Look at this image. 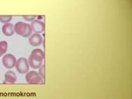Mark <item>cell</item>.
<instances>
[{"mask_svg": "<svg viewBox=\"0 0 132 99\" xmlns=\"http://www.w3.org/2000/svg\"><path fill=\"white\" fill-rule=\"evenodd\" d=\"M37 75H39V73L37 72H35V71H29V72H27V74H26V81L28 83H31V81L34 78H35Z\"/></svg>", "mask_w": 132, "mask_h": 99, "instance_id": "obj_10", "label": "cell"}, {"mask_svg": "<svg viewBox=\"0 0 132 99\" xmlns=\"http://www.w3.org/2000/svg\"><path fill=\"white\" fill-rule=\"evenodd\" d=\"M29 44L32 46H39L43 43V38L40 34L34 33L29 38Z\"/></svg>", "mask_w": 132, "mask_h": 99, "instance_id": "obj_5", "label": "cell"}, {"mask_svg": "<svg viewBox=\"0 0 132 99\" xmlns=\"http://www.w3.org/2000/svg\"><path fill=\"white\" fill-rule=\"evenodd\" d=\"M2 31L4 36H11L15 33L14 32V28L13 25L12 23H6L3 24V26L2 27Z\"/></svg>", "mask_w": 132, "mask_h": 99, "instance_id": "obj_6", "label": "cell"}, {"mask_svg": "<svg viewBox=\"0 0 132 99\" xmlns=\"http://www.w3.org/2000/svg\"><path fill=\"white\" fill-rule=\"evenodd\" d=\"M17 81V75L13 71H8L4 74V82L3 83H14Z\"/></svg>", "mask_w": 132, "mask_h": 99, "instance_id": "obj_8", "label": "cell"}, {"mask_svg": "<svg viewBox=\"0 0 132 99\" xmlns=\"http://www.w3.org/2000/svg\"><path fill=\"white\" fill-rule=\"evenodd\" d=\"M13 28H14V32L22 37L31 36V33H32V30H31V25L22 22H17L13 26Z\"/></svg>", "mask_w": 132, "mask_h": 99, "instance_id": "obj_1", "label": "cell"}, {"mask_svg": "<svg viewBox=\"0 0 132 99\" xmlns=\"http://www.w3.org/2000/svg\"><path fill=\"white\" fill-rule=\"evenodd\" d=\"M28 64H29V66L31 67L32 69H40L41 66L42 65V60H37V59H35L33 58H31V56H29L28 58Z\"/></svg>", "mask_w": 132, "mask_h": 99, "instance_id": "obj_9", "label": "cell"}, {"mask_svg": "<svg viewBox=\"0 0 132 99\" xmlns=\"http://www.w3.org/2000/svg\"><path fill=\"white\" fill-rule=\"evenodd\" d=\"M0 48L3 50V52L6 53L7 50H8V43H7V41H0Z\"/></svg>", "mask_w": 132, "mask_h": 99, "instance_id": "obj_12", "label": "cell"}, {"mask_svg": "<svg viewBox=\"0 0 132 99\" xmlns=\"http://www.w3.org/2000/svg\"><path fill=\"white\" fill-rule=\"evenodd\" d=\"M30 56L35 59H37V60L43 61V59L45 58V53L41 49H34L33 51H31Z\"/></svg>", "mask_w": 132, "mask_h": 99, "instance_id": "obj_7", "label": "cell"}, {"mask_svg": "<svg viewBox=\"0 0 132 99\" xmlns=\"http://www.w3.org/2000/svg\"><path fill=\"white\" fill-rule=\"evenodd\" d=\"M38 73L40 74L42 78H44V79H45V65H42L41 66V68L39 69V73Z\"/></svg>", "mask_w": 132, "mask_h": 99, "instance_id": "obj_13", "label": "cell"}, {"mask_svg": "<svg viewBox=\"0 0 132 99\" xmlns=\"http://www.w3.org/2000/svg\"><path fill=\"white\" fill-rule=\"evenodd\" d=\"M35 16H29V15H27V16H23V18L24 20H27V21H29V22H33L34 20H35Z\"/></svg>", "mask_w": 132, "mask_h": 99, "instance_id": "obj_14", "label": "cell"}, {"mask_svg": "<svg viewBox=\"0 0 132 99\" xmlns=\"http://www.w3.org/2000/svg\"><path fill=\"white\" fill-rule=\"evenodd\" d=\"M13 19V16L10 15H0V22H3V24L9 23V22Z\"/></svg>", "mask_w": 132, "mask_h": 99, "instance_id": "obj_11", "label": "cell"}, {"mask_svg": "<svg viewBox=\"0 0 132 99\" xmlns=\"http://www.w3.org/2000/svg\"><path fill=\"white\" fill-rule=\"evenodd\" d=\"M30 25L32 31H34L37 34L41 35V33H42L45 31V23L43 22H41V21L34 20L33 22H31Z\"/></svg>", "mask_w": 132, "mask_h": 99, "instance_id": "obj_4", "label": "cell"}, {"mask_svg": "<svg viewBox=\"0 0 132 99\" xmlns=\"http://www.w3.org/2000/svg\"><path fill=\"white\" fill-rule=\"evenodd\" d=\"M4 54H5V53L3 52V50H2L1 48H0V56L3 55H4Z\"/></svg>", "mask_w": 132, "mask_h": 99, "instance_id": "obj_15", "label": "cell"}, {"mask_svg": "<svg viewBox=\"0 0 132 99\" xmlns=\"http://www.w3.org/2000/svg\"><path fill=\"white\" fill-rule=\"evenodd\" d=\"M16 69L17 70V72L20 73H27L29 70V64H28V60L26 58H20L18 59H17L16 63Z\"/></svg>", "mask_w": 132, "mask_h": 99, "instance_id": "obj_2", "label": "cell"}, {"mask_svg": "<svg viewBox=\"0 0 132 99\" xmlns=\"http://www.w3.org/2000/svg\"><path fill=\"white\" fill-rule=\"evenodd\" d=\"M3 66L7 69H12L16 65L17 59L16 57L12 54H7L3 57L2 59Z\"/></svg>", "mask_w": 132, "mask_h": 99, "instance_id": "obj_3", "label": "cell"}, {"mask_svg": "<svg viewBox=\"0 0 132 99\" xmlns=\"http://www.w3.org/2000/svg\"><path fill=\"white\" fill-rule=\"evenodd\" d=\"M37 17H38V19H39V21H40V19H41V18H42V17H41V16H38Z\"/></svg>", "mask_w": 132, "mask_h": 99, "instance_id": "obj_16", "label": "cell"}]
</instances>
